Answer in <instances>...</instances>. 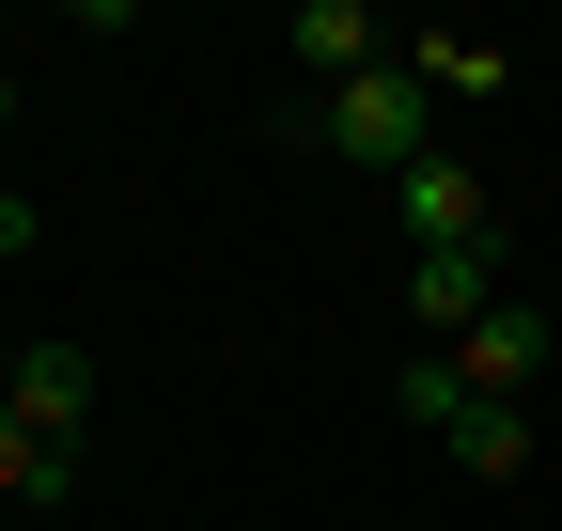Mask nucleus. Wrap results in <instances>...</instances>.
<instances>
[{"label":"nucleus","instance_id":"f257e3e1","mask_svg":"<svg viewBox=\"0 0 562 531\" xmlns=\"http://www.w3.org/2000/svg\"><path fill=\"white\" fill-rule=\"evenodd\" d=\"M313 142L360 157V172H422V157H438V94H422L406 63H375V79H344V94L313 110Z\"/></svg>","mask_w":562,"mask_h":531},{"label":"nucleus","instance_id":"f03ea898","mask_svg":"<svg viewBox=\"0 0 562 531\" xmlns=\"http://www.w3.org/2000/svg\"><path fill=\"white\" fill-rule=\"evenodd\" d=\"M391 219H406V250H501V204H484V172H469V157L391 172Z\"/></svg>","mask_w":562,"mask_h":531},{"label":"nucleus","instance_id":"7ed1b4c3","mask_svg":"<svg viewBox=\"0 0 562 531\" xmlns=\"http://www.w3.org/2000/svg\"><path fill=\"white\" fill-rule=\"evenodd\" d=\"M562 360V328L531 313V297H501V313H484L469 328V344H453V375H469V407H531V375Z\"/></svg>","mask_w":562,"mask_h":531},{"label":"nucleus","instance_id":"20e7f679","mask_svg":"<svg viewBox=\"0 0 562 531\" xmlns=\"http://www.w3.org/2000/svg\"><path fill=\"white\" fill-rule=\"evenodd\" d=\"M406 313H422V344H469L501 313V250H406Z\"/></svg>","mask_w":562,"mask_h":531},{"label":"nucleus","instance_id":"39448f33","mask_svg":"<svg viewBox=\"0 0 562 531\" xmlns=\"http://www.w3.org/2000/svg\"><path fill=\"white\" fill-rule=\"evenodd\" d=\"M0 422H32L47 453H79L94 438V360L79 344H16V407H0Z\"/></svg>","mask_w":562,"mask_h":531},{"label":"nucleus","instance_id":"423d86ee","mask_svg":"<svg viewBox=\"0 0 562 531\" xmlns=\"http://www.w3.org/2000/svg\"><path fill=\"white\" fill-rule=\"evenodd\" d=\"M281 47H297V63H313L328 94H344V79H375V63H391V32L360 16V0H297V16H281Z\"/></svg>","mask_w":562,"mask_h":531},{"label":"nucleus","instance_id":"0eeeda50","mask_svg":"<svg viewBox=\"0 0 562 531\" xmlns=\"http://www.w3.org/2000/svg\"><path fill=\"white\" fill-rule=\"evenodd\" d=\"M0 500H32V516H63V500H79V453H47L32 422H0Z\"/></svg>","mask_w":562,"mask_h":531},{"label":"nucleus","instance_id":"6e6552de","mask_svg":"<svg viewBox=\"0 0 562 531\" xmlns=\"http://www.w3.org/2000/svg\"><path fill=\"white\" fill-rule=\"evenodd\" d=\"M453 470H469V485H516V470H531V407H469V422H453Z\"/></svg>","mask_w":562,"mask_h":531},{"label":"nucleus","instance_id":"1a4fd4ad","mask_svg":"<svg viewBox=\"0 0 562 531\" xmlns=\"http://www.w3.org/2000/svg\"><path fill=\"white\" fill-rule=\"evenodd\" d=\"M391 63H406L422 94H484V47L469 32H391Z\"/></svg>","mask_w":562,"mask_h":531},{"label":"nucleus","instance_id":"9d476101","mask_svg":"<svg viewBox=\"0 0 562 531\" xmlns=\"http://www.w3.org/2000/svg\"><path fill=\"white\" fill-rule=\"evenodd\" d=\"M391 391H406V422H438V438L469 422V375H453V344H422V360H406Z\"/></svg>","mask_w":562,"mask_h":531},{"label":"nucleus","instance_id":"9b49d317","mask_svg":"<svg viewBox=\"0 0 562 531\" xmlns=\"http://www.w3.org/2000/svg\"><path fill=\"white\" fill-rule=\"evenodd\" d=\"M47 250V204H32V188H0V266H32Z\"/></svg>","mask_w":562,"mask_h":531},{"label":"nucleus","instance_id":"f8f14e48","mask_svg":"<svg viewBox=\"0 0 562 531\" xmlns=\"http://www.w3.org/2000/svg\"><path fill=\"white\" fill-rule=\"evenodd\" d=\"M0 125H16V63H0Z\"/></svg>","mask_w":562,"mask_h":531},{"label":"nucleus","instance_id":"ddd939ff","mask_svg":"<svg viewBox=\"0 0 562 531\" xmlns=\"http://www.w3.org/2000/svg\"><path fill=\"white\" fill-rule=\"evenodd\" d=\"M0 407H16V344H0Z\"/></svg>","mask_w":562,"mask_h":531}]
</instances>
